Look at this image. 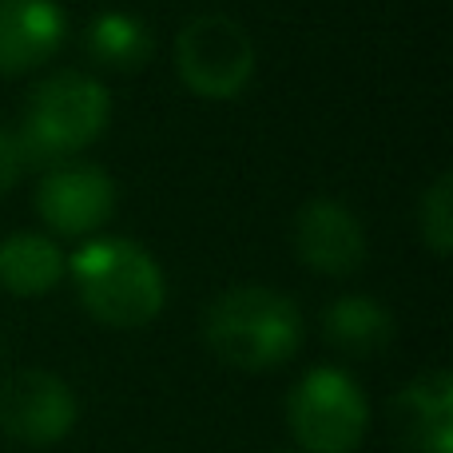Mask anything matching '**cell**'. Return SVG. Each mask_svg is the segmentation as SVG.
Returning <instances> with one entry per match:
<instances>
[{"instance_id": "1", "label": "cell", "mask_w": 453, "mask_h": 453, "mask_svg": "<svg viewBox=\"0 0 453 453\" xmlns=\"http://www.w3.org/2000/svg\"><path fill=\"white\" fill-rule=\"evenodd\" d=\"M111 119V96L100 80L84 72H56L28 92L16 127L24 172L28 167H56L76 151L92 148Z\"/></svg>"}, {"instance_id": "2", "label": "cell", "mask_w": 453, "mask_h": 453, "mask_svg": "<svg viewBox=\"0 0 453 453\" xmlns=\"http://www.w3.org/2000/svg\"><path fill=\"white\" fill-rule=\"evenodd\" d=\"M203 338L211 354L234 370H274L303 346V311L271 287H231L207 306Z\"/></svg>"}, {"instance_id": "3", "label": "cell", "mask_w": 453, "mask_h": 453, "mask_svg": "<svg viewBox=\"0 0 453 453\" xmlns=\"http://www.w3.org/2000/svg\"><path fill=\"white\" fill-rule=\"evenodd\" d=\"M72 282L96 322L111 330L148 326L164 311V271L132 239H92L72 255Z\"/></svg>"}, {"instance_id": "4", "label": "cell", "mask_w": 453, "mask_h": 453, "mask_svg": "<svg viewBox=\"0 0 453 453\" xmlns=\"http://www.w3.org/2000/svg\"><path fill=\"white\" fill-rule=\"evenodd\" d=\"M287 422L306 453H354L366 438L370 406L346 370L319 366L290 390Z\"/></svg>"}, {"instance_id": "5", "label": "cell", "mask_w": 453, "mask_h": 453, "mask_svg": "<svg viewBox=\"0 0 453 453\" xmlns=\"http://www.w3.org/2000/svg\"><path fill=\"white\" fill-rule=\"evenodd\" d=\"M175 68L203 100H234L255 76V44L247 28L223 12L191 16L175 40Z\"/></svg>"}, {"instance_id": "6", "label": "cell", "mask_w": 453, "mask_h": 453, "mask_svg": "<svg viewBox=\"0 0 453 453\" xmlns=\"http://www.w3.org/2000/svg\"><path fill=\"white\" fill-rule=\"evenodd\" d=\"M76 394L60 374L16 370L0 382V430L24 446H52L76 426Z\"/></svg>"}, {"instance_id": "7", "label": "cell", "mask_w": 453, "mask_h": 453, "mask_svg": "<svg viewBox=\"0 0 453 453\" xmlns=\"http://www.w3.org/2000/svg\"><path fill=\"white\" fill-rule=\"evenodd\" d=\"M32 203L56 234H92L116 211V183L96 164H56L40 180Z\"/></svg>"}, {"instance_id": "8", "label": "cell", "mask_w": 453, "mask_h": 453, "mask_svg": "<svg viewBox=\"0 0 453 453\" xmlns=\"http://www.w3.org/2000/svg\"><path fill=\"white\" fill-rule=\"evenodd\" d=\"M295 255L311 271L346 279L366 263V231L338 199H311L295 215Z\"/></svg>"}, {"instance_id": "9", "label": "cell", "mask_w": 453, "mask_h": 453, "mask_svg": "<svg viewBox=\"0 0 453 453\" xmlns=\"http://www.w3.org/2000/svg\"><path fill=\"white\" fill-rule=\"evenodd\" d=\"M394 438L406 453H453V378L426 370L398 390L390 406Z\"/></svg>"}, {"instance_id": "10", "label": "cell", "mask_w": 453, "mask_h": 453, "mask_svg": "<svg viewBox=\"0 0 453 453\" xmlns=\"http://www.w3.org/2000/svg\"><path fill=\"white\" fill-rule=\"evenodd\" d=\"M68 36V20L56 0H0V76L48 64Z\"/></svg>"}, {"instance_id": "11", "label": "cell", "mask_w": 453, "mask_h": 453, "mask_svg": "<svg viewBox=\"0 0 453 453\" xmlns=\"http://www.w3.org/2000/svg\"><path fill=\"white\" fill-rule=\"evenodd\" d=\"M322 338L338 354L370 358L394 342V314L370 295H342L322 311Z\"/></svg>"}, {"instance_id": "12", "label": "cell", "mask_w": 453, "mask_h": 453, "mask_svg": "<svg viewBox=\"0 0 453 453\" xmlns=\"http://www.w3.org/2000/svg\"><path fill=\"white\" fill-rule=\"evenodd\" d=\"M68 258L48 234H8L0 242V287L16 298H36L60 287Z\"/></svg>"}, {"instance_id": "13", "label": "cell", "mask_w": 453, "mask_h": 453, "mask_svg": "<svg viewBox=\"0 0 453 453\" xmlns=\"http://www.w3.org/2000/svg\"><path fill=\"white\" fill-rule=\"evenodd\" d=\"M84 48L108 72H140L156 52L151 28L132 12H100L84 32Z\"/></svg>"}, {"instance_id": "14", "label": "cell", "mask_w": 453, "mask_h": 453, "mask_svg": "<svg viewBox=\"0 0 453 453\" xmlns=\"http://www.w3.org/2000/svg\"><path fill=\"white\" fill-rule=\"evenodd\" d=\"M418 226H422L426 247L438 258H446L453 250V175L449 172H441L438 180L430 183V191L422 196Z\"/></svg>"}, {"instance_id": "15", "label": "cell", "mask_w": 453, "mask_h": 453, "mask_svg": "<svg viewBox=\"0 0 453 453\" xmlns=\"http://www.w3.org/2000/svg\"><path fill=\"white\" fill-rule=\"evenodd\" d=\"M24 175V159H20V148L8 132H0V196L16 188V180Z\"/></svg>"}]
</instances>
